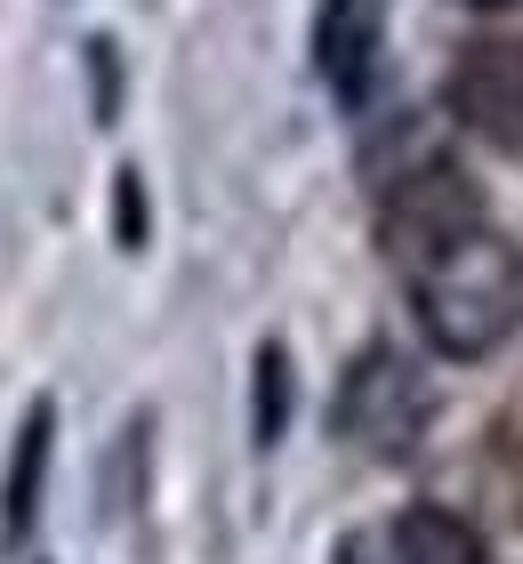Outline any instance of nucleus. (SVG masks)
<instances>
[{"label": "nucleus", "mask_w": 523, "mask_h": 564, "mask_svg": "<svg viewBox=\"0 0 523 564\" xmlns=\"http://www.w3.org/2000/svg\"><path fill=\"white\" fill-rule=\"evenodd\" d=\"M418 339H427L443 364H483L523 330V250L483 226V235L451 242L443 259H427L418 274H403Z\"/></svg>", "instance_id": "nucleus-1"}, {"label": "nucleus", "mask_w": 523, "mask_h": 564, "mask_svg": "<svg viewBox=\"0 0 523 564\" xmlns=\"http://www.w3.org/2000/svg\"><path fill=\"white\" fill-rule=\"evenodd\" d=\"M483 186L459 162H411L395 177H379V250L395 259V274H418L443 259L451 242L483 235Z\"/></svg>", "instance_id": "nucleus-2"}, {"label": "nucleus", "mask_w": 523, "mask_h": 564, "mask_svg": "<svg viewBox=\"0 0 523 564\" xmlns=\"http://www.w3.org/2000/svg\"><path fill=\"white\" fill-rule=\"evenodd\" d=\"M427 420H435L427 379H418L411 355L386 347V339L362 347L347 364V379H338V395H330V435L355 444V452H371V459H411Z\"/></svg>", "instance_id": "nucleus-3"}, {"label": "nucleus", "mask_w": 523, "mask_h": 564, "mask_svg": "<svg viewBox=\"0 0 523 564\" xmlns=\"http://www.w3.org/2000/svg\"><path fill=\"white\" fill-rule=\"evenodd\" d=\"M443 106L467 138L523 153V41H467L443 73Z\"/></svg>", "instance_id": "nucleus-4"}, {"label": "nucleus", "mask_w": 523, "mask_h": 564, "mask_svg": "<svg viewBox=\"0 0 523 564\" xmlns=\"http://www.w3.org/2000/svg\"><path fill=\"white\" fill-rule=\"evenodd\" d=\"M330 564H491L483 532L459 517V508H435V500H411L379 524H355L347 541L330 549Z\"/></svg>", "instance_id": "nucleus-5"}, {"label": "nucleus", "mask_w": 523, "mask_h": 564, "mask_svg": "<svg viewBox=\"0 0 523 564\" xmlns=\"http://www.w3.org/2000/svg\"><path fill=\"white\" fill-rule=\"evenodd\" d=\"M48 459H57V403L33 395L17 420V444H9V468H0V549H24L41 524V500H48Z\"/></svg>", "instance_id": "nucleus-6"}, {"label": "nucleus", "mask_w": 523, "mask_h": 564, "mask_svg": "<svg viewBox=\"0 0 523 564\" xmlns=\"http://www.w3.org/2000/svg\"><path fill=\"white\" fill-rule=\"evenodd\" d=\"M314 65L338 106L371 97V65H379V0H323L314 17Z\"/></svg>", "instance_id": "nucleus-7"}, {"label": "nucleus", "mask_w": 523, "mask_h": 564, "mask_svg": "<svg viewBox=\"0 0 523 564\" xmlns=\"http://www.w3.org/2000/svg\"><path fill=\"white\" fill-rule=\"evenodd\" d=\"M291 403H298V388H291V347H282V339H258V355H250V444H258V452L282 444Z\"/></svg>", "instance_id": "nucleus-8"}, {"label": "nucleus", "mask_w": 523, "mask_h": 564, "mask_svg": "<svg viewBox=\"0 0 523 564\" xmlns=\"http://www.w3.org/2000/svg\"><path fill=\"white\" fill-rule=\"evenodd\" d=\"M153 242V202H145V170L121 162L113 170V250H145Z\"/></svg>", "instance_id": "nucleus-9"}, {"label": "nucleus", "mask_w": 523, "mask_h": 564, "mask_svg": "<svg viewBox=\"0 0 523 564\" xmlns=\"http://www.w3.org/2000/svg\"><path fill=\"white\" fill-rule=\"evenodd\" d=\"M89 82H97V121H105V130H113V121H121V48L113 41H89Z\"/></svg>", "instance_id": "nucleus-10"}, {"label": "nucleus", "mask_w": 523, "mask_h": 564, "mask_svg": "<svg viewBox=\"0 0 523 564\" xmlns=\"http://www.w3.org/2000/svg\"><path fill=\"white\" fill-rule=\"evenodd\" d=\"M459 9H515V0H459Z\"/></svg>", "instance_id": "nucleus-11"}]
</instances>
